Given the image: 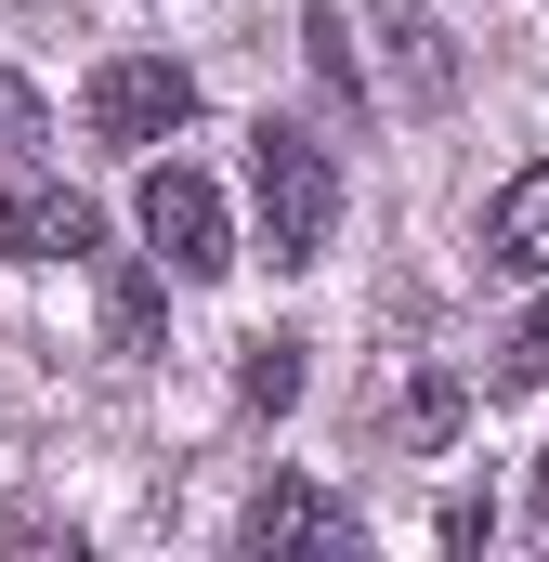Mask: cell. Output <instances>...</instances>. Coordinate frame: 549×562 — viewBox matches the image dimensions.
Masks as SVG:
<instances>
[{
  "instance_id": "4fadbf2b",
  "label": "cell",
  "mask_w": 549,
  "mask_h": 562,
  "mask_svg": "<svg viewBox=\"0 0 549 562\" xmlns=\"http://www.w3.org/2000/svg\"><path fill=\"white\" fill-rule=\"evenodd\" d=\"M40 144H53V119H40V92H26V79L0 66V157H40Z\"/></svg>"
},
{
  "instance_id": "52a82bcc",
  "label": "cell",
  "mask_w": 549,
  "mask_h": 562,
  "mask_svg": "<svg viewBox=\"0 0 549 562\" xmlns=\"http://www.w3.org/2000/svg\"><path fill=\"white\" fill-rule=\"evenodd\" d=\"M380 40H393L406 105H445V92H458V53H445V13H432V0H380Z\"/></svg>"
},
{
  "instance_id": "8992f818",
  "label": "cell",
  "mask_w": 549,
  "mask_h": 562,
  "mask_svg": "<svg viewBox=\"0 0 549 562\" xmlns=\"http://www.w3.org/2000/svg\"><path fill=\"white\" fill-rule=\"evenodd\" d=\"M484 262H497V276H549V157L497 183V210H484Z\"/></svg>"
},
{
  "instance_id": "277c9868",
  "label": "cell",
  "mask_w": 549,
  "mask_h": 562,
  "mask_svg": "<svg viewBox=\"0 0 549 562\" xmlns=\"http://www.w3.org/2000/svg\"><path fill=\"white\" fill-rule=\"evenodd\" d=\"M79 249H105L92 196H66V183H0V262H79Z\"/></svg>"
},
{
  "instance_id": "9c48e42d",
  "label": "cell",
  "mask_w": 549,
  "mask_h": 562,
  "mask_svg": "<svg viewBox=\"0 0 549 562\" xmlns=\"http://www.w3.org/2000/svg\"><path fill=\"white\" fill-rule=\"evenodd\" d=\"M236 393H249L262 419H288V406H301V340H249V367H236Z\"/></svg>"
},
{
  "instance_id": "8fae6325",
  "label": "cell",
  "mask_w": 549,
  "mask_h": 562,
  "mask_svg": "<svg viewBox=\"0 0 549 562\" xmlns=\"http://www.w3.org/2000/svg\"><path fill=\"white\" fill-rule=\"evenodd\" d=\"M301 40H314V79H327L340 105H367V66H354V40H340V13H327V0L301 13Z\"/></svg>"
},
{
  "instance_id": "ba28073f",
  "label": "cell",
  "mask_w": 549,
  "mask_h": 562,
  "mask_svg": "<svg viewBox=\"0 0 549 562\" xmlns=\"http://www.w3.org/2000/svg\"><path fill=\"white\" fill-rule=\"evenodd\" d=\"M105 327H119V353H157V276L144 262H105Z\"/></svg>"
},
{
  "instance_id": "5b68a950",
  "label": "cell",
  "mask_w": 549,
  "mask_h": 562,
  "mask_svg": "<svg viewBox=\"0 0 549 562\" xmlns=\"http://www.w3.org/2000/svg\"><path fill=\"white\" fill-rule=\"evenodd\" d=\"M236 537H249V550H354V510H340L327 484H262Z\"/></svg>"
},
{
  "instance_id": "3957f363",
  "label": "cell",
  "mask_w": 549,
  "mask_h": 562,
  "mask_svg": "<svg viewBox=\"0 0 549 562\" xmlns=\"http://www.w3.org/2000/svg\"><path fill=\"white\" fill-rule=\"evenodd\" d=\"M144 249H157L183 288H210L223 262H236V223H223V196H210L197 170H144Z\"/></svg>"
},
{
  "instance_id": "7c38bea8",
  "label": "cell",
  "mask_w": 549,
  "mask_h": 562,
  "mask_svg": "<svg viewBox=\"0 0 549 562\" xmlns=\"http://www.w3.org/2000/svg\"><path fill=\"white\" fill-rule=\"evenodd\" d=\"M458 406H471L458 380H418L406 406H393V431H406V445H445V431H458Z\"/></svg>"
},
{
  "instance_id": "30bf717a",
  "label": "cell",
  "mask_w": 549,
  "mask_h": 562,
  "mask_svg": "<svg viewBox=\"0 0 549 562\" xmlns=\"http://www.w3.org/2000/svg\"><path fill=\"white\" fill-rule=\"evenodd\" d=\"M537 380H549V288H537V314H524V327L497 340V367H484V393H537Z\"/></svg>"
},
{
  "instance_id": "5bb4252c",
  "label": "cell",
  "mask_w": 549,
  "mask_h": 562,
  "mask_svg": "<svg viewBox=\"0 0 549 562\" xmlns=\"http://www.w3.org/2000/svg\"><path fill=\"white\" fill-rule=\"evenodd\" d=\"M537 497H549V458H537Z\"/></svg>"
},
{
  "instance_id": "7a4b0ae2",
  "label": "cell",
  "mask_w": 549,
  "mask_h": 562,
  "mask_svg": "<svg viewBox=\"0 0 549 562\" xmlns=\"http://www.w3.org/2000/svg\"><path fill=\"white\" fill-rule=\"evenodd\" d=\"M183 119H197V79H183L170 53H105V66H92V144L144 157V144H170Z\"/></svg>"
},
{
  "instance_id": "6da1fadb",
  "label": "cell",
  "mask_w": 549,
  "mask_h": 562,
  "mask_svg": "<svg viewBox=\"0 0 549 562\" xmlns=\"http://www.w3.org/2000/svg\"><path fill=\"white\" fill-rule=\"evenodd\" d=\"M249 210H262V249L288 276L327 262V236H340V157L301 132V119H262L249 132Z\"/></svg>"
}]
</instances>
